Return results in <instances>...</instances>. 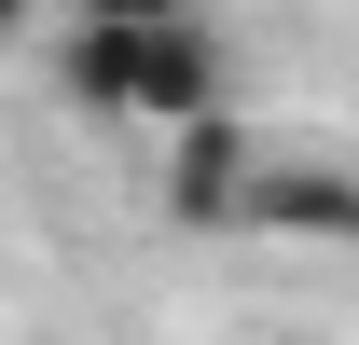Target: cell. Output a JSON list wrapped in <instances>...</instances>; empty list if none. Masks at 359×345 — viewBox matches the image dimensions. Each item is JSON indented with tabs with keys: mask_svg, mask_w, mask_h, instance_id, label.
Listing matches in <instances>:
<instances>
[{
	"mask_svg": "<svg viewBox=\"0 0 359 345\" xmlns=\"http://www.w3.org/2000/svg\"><path fill=\"white\" fill-rule=\"evenodd\" d=\"M55 97L83 111V125H222L235 111V55L208 14H180V28H55Z\"/></svg>",
	"mask_w": 359,
	"mask_h": 345,
	"instance_id": "1",
	"label": "cell"
},
{
	"mask_svg": "<svg viewBox=\"0 0 359 345\" xmlns=\"http://www.w3.org/2000/svg\"><path fill=\"white\" fill-rule=\"evenodd\" d=\"M263 180H276V138L249 125V111H222V125H180V138H166V221H194V235H249Z\"/></svg>",
	"mask_w": 359,
	"mask_h": 345,
	"instance_id": "2",
	"label": "cell"
},
{
	"mask_svg": "<svg viewBox=\"0 0 359 345\" xmlns=\"http://www.w3.org/2000/svg\"><path fill=\"white\" fill-rule=\"evenodd\" d=\"M249 235H318V249H359V166H304V152H276Z\"/></svg>",
	"mask_w": 359,
	"mask_h": 345,
	"instance_id": "3",
	"label": "cell"
},
{
	"mask_svg": "<svg viewBox=\"0 0 359 345\" xmlns=\"http://www.w3.org/2000/svg\"><path fill=\"white\" fill-rule=\"evenodd\" d=\"M69 28H180V14H208V0H55Z\"/></svg>",
	"mask_w": 359,
	"mask_h": 345,
	"instance_id": "4",
	"label": "cell"
},
{
	"mask_svg": "<svg viewBox=\"0 0 359 345\" xmlns=\"http://www.w3.org/2000/svg\"><path fill=\"white\" fill-rule=\"evenodd\" d=\"M28 14H42V0H0V42H14V28H28Z\"/></svg>",
	"mask_w": 359,
	"mask_h": 345,
	"instance_id": "5",
	"label": "cell"
}]
</instances>
